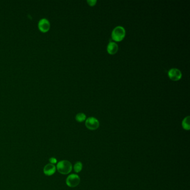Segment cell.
Instances as JSON below:
<instances>
[{
	"label": "cell",
	"instance_id": "cell-1",
	"mask_svg": "<svg viewBox=\"0 0 190 190\" xmlns=\"http://www.w3.org/2000/svg\"><path fill=\"white\" fill-rule=\"evenodd\" d=\"M57 171L61 174H67L72 170V165L68 161H61L57 166Z\"/></svg>",
	"mask_w": 190,
	"mask_h": 190
},
{
	"label": "cell",
	"instance_id": "cell-2",
	"mask_svg": "<svg viewBox=\"0 0 190 190\" xmlns=\"http://www.w3.org/2000/svg\"><path fill=\"white\" fill-rule=\"evenodd\" d=\"M125 35V31L124 28L122 26H118L115 27L111 33V37L115 41H120L124 38Z\"/></svg>",
	"mask_w": 190,
	"mask_h": 190
},
{
	"label": "cell",
	"instance_id": "cell-3",
	"mask_svg": "<svg viewBox=\"0 0 190 190\" xmlns=\"http://www.w3.org/2000/svg\"><path fill=\"white\" fill-rule=\"evenodd\" d=\"M80 177L76 174H71L67 177L66 180V185L70 188H75L80 183Z\"/></svg>",
	"mask_w": 190,
	"mask_h": 190
},
{
	"label": "cell",
	"instance_id": "cell-4",
	"mask_svg": "<svg viewBox=\"0 0 190 190\" xmlns=\"http://www.w3.org/2000/svg\"><path fill=\"white\" fill-rule=\"evenodd\" d=\"M85 125L90 130H95L99 127V122L94 117H89L85 122Z\"/></svg>",
	"mask_w": 190,
	"mask_h": 190
},
{
	"label": "cell",
	"instance_id": "cell-5",
	"mask_svg": "<svg viewBox=\"0 0 190 190\" xmlns=\"http://www.w3.org/2000/svg\"><path fill=\"white\" fill-rule=\"evenodd\" d=\"M38 27L41 31L46 33L50 28V23L46 18H43L38 21Z\"/></svg>",
	"mask_w": 190,
	"mask_h": 190
},
{
	"label": "cell",
	"instance_id": "cell-6",
	"mask_svg": "<svg viewBox=\"0 0 190 190\" xmlns=\"http://www.w3.org/2000/svg\"><path fill=\"white\" fill-rule=\"evenodd\" d=\"M168 74L170 79L174 81L179 80L182 77V73L181 71L176 68H172L170 69L169 71Z\"/></svg>",
	"mask_w": 190,
	"mask_h": 190
},
{
	"label": "cell",
	"instance_id": "cell-7",
	"mask_svg": "<svg viewBox=\"0 0 190 190\" xmlns=\"http://www.w3.org/2000/svg\"><path fill=\"white\" fill-rule=\"evenodd\" d=\"M56 171V167L52 163H49L46 165L43 168V173L47 176H52L55 174Z\"/></svg>",
	"mask_w": 190,
	"mask_h": 190
},
{
	"label": "cell",
	"instance_id": "cell-8",
	"mask_svg": "<svg viewBox=\"0 0 190 190\" xmlns=\"http://www.w3.org/2000/svg\"><path fill=\"white\" fill-rule=\"evenodd\" d=\"M118 50V46L117 43L114 42L109 43L107 47V51L110 54H115Z\"/></svg>",
	"mask_w": 190,
	"mask_h": 190
},
{
	"label": "cell",
	"instance_id": "cell-9",
	"mask_svg": "<svg viewBox=\"0 0 190 190\" xmlns=\"http://www.w3.org/2000/svg\"><path fill=\"white\" fill-rule=\"evenodd\" d=\"M182 127L185 130H189L190 129V116H188L184 118L182 121Z\"/></svg>",
	"mask_w": 190,
	"mask_h": 190
},
{
	"label": "cell",
	"instance_id": "cell-10",
	"mask_svg": "<svg viewBox=\"0 0 190 190\" xmlns=\"http://www.w3.org/2000/svg\"><path fill=\"white\" fill-rule=\"evenodd\" d=\"M83 169V165L81 162H77L74 165V170L76 173H79L82 171Z\"/></svg>",
	"mask_w": 190,
	"mask_h": 190
},
{
	"label": "cell",
	"instance_id": "cell-11",
	"mask_svg": "<svg viewBox=\"0 0 190 190\" xmlns=\"http://www.w3.org/2000/svg\"><path fill=\"white\" fill-rule=\"evenodd\" d=\"M75 119L78 122H82L84 121L86 119V115H85V114L83 113H80L76 114Z\"/></svg>",
	"mask_w": 190,
	"mask_h": 190
},
{
	"label": "cell",
	"instance_id": "cell-12",
	"mask_svg": "<svg viewBox=\"0 0 190 190\" xmlns=\"http://www.w3.org/2000/svg\"><path fill=\"white\" fill-rule=\"evenodd\" d=\"M49 161L50 162V163H52V164H53V165L57 162V159H56L54 157L50 158L49 159Z\"/></svg>",
	"mask_w": 190,
	"mask_h": 190
},
{
	"label": "cell",
	"instance_id": "cell-13",
	"mask_svg": "<svg viewBox=\"0 0 190 190\" xmlns=\"http://www.w3.org/2000/svg\"><path fill=\"white\" fill-rule=\"evenodd\" d=\"M87 2L89 4L90 6H94L95 4V3L97 2L96 0H90V1H87Z\"/></svg>",
	"mask_w": 190,
	"mask_h": 190
}]
</instances>
